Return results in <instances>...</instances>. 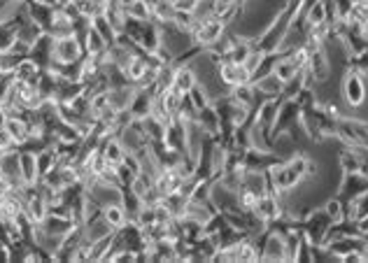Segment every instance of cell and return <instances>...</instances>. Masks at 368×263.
Here are the masks:
<instances>
[{"instance_id": "6da1fadb", "label": "cell", "mask_w": 368, "mask_h": 263, "mask_svg": "<svg viewBox=\"0 0 368 263\" xmlns=\"http://www.w3.org/2000/svg\"><path fill=\"white\" fill-rule=\"evenodd\" d=\"M52 56L54 63H77L79 58L84 56V45L77 35H66V38H54V47H52Z\"/></svg>"}, {"instance_id": "7a4b0ae2", "label": "cell", "mask_w": 368, "mask_h": 263, "mask_svg": "<svg viewBox=\"0 0 368 263\" xmlns=\"http://www.w3.org/2000/svg\"><path fill=\"white\" fill-rule=\"evenodd\" d=\"M343 96L350 107H359L366 100V82L357 68H350L343 79Z\"/></svg>"}, {"instance_id": "3957f363", "label": "cell", "mask_w": 368, "mask_h": 263, "mask_svg": "<svg viewBox=\"0 0 368 263\" xmlns=\"http://www.w3.org/2000/svg\"><path fill=\"white\" fill-rule=\"evenodd\" d=\"M217 75L222 79V84L229 86V89H236V86L252 82V72L245 68L243 63H233V61L217 63Z\"/></svg>"}, {"instance_id": "277c9868", "label": "cell", "mask_w": 368, "mask_h": 263, "mask_svg": "<svg viewBox=\"0 0 368 263\" xmlns=\"http://www.w3.org/2000/svg\"><path fill=\"white\" fill-rule=\"evenodd\" d=\"M252 212H254L264 224H273V222H278V219H282V208H280L278 196L273 191H266L264 196H259L257 208Z\"/></svg>"}, {"instance_id": "5b68a950", "label": "cell", "mask_w": 368, "mask_h": 263, "mask_svg": "<svg viewBox=\"0 0 368 263\" xmlns=\"http://www.w3.org/2000/svg\"><path fill=\"white\" fill-rule=\"evenodd\" d=\"M19 173L24 184H35L40 182V173H38V154L28 149H19Z\"/></svg>"}, {"instance_id": "8992f818", "label": "cell", "mask_w": 368, "mask_h": 263, "mask_svg": "<svg viewBox=\"0 0 368 263\" xmlns=\"http://www.w3.org/2000/svg\"><path fill=\"white\" fill-rule=\"evenodd\" d=\"M100 215H103L105 224L110 226L112 231L124 229V226L128 224V212H126L124 203H121V201H117V203H107V205L100 208Z\"/></svg>"}, {"instance_id": "52a82bcc", "label": "cell", "mask_w": 368, "mask_h": 263, "mask_svg": "<svg viewBox=\"0 0 368 263\" xmlns=\"http://www.w3.org/2000/svg\"><path fill=\"white\" fill-rule=\"evenodd\" d=\"M40 72H42V68H40L38 63L33 61L31 56L21 58V61H19V63L12 68V75H14V79H19V82H31V84H38Z\"/></svg>"}, {"instance_id": "ba28073f", "label": "cell", "mask_w": 368, "mask_h": 263, "mask_svg": "<svg viewBox=\"0 0 368 263\" xmlns=\"http://www.w3.org/2000/svg\"><path fill=\"white\" fill-rule=\"evenodd\" d=\"M196 75H193V70L189 68V65H175V75H172V89H175L177 93H182V96H186L193 86H196Z\"/></svg>"}, {"instance_id": "9c48e42d", "label": "cell", "mask_w": 368, "mask_h": 263, "mask_svg": "<svg viewBox=\"0 0 368 263\" xmlns=\"http://www.w3.org/2000/svg\"><path fill=\"white\" fill-rule=\"evenodd\" d=\"M324 212H327L329 219L334 224L345 222V201L343 198H331L327 205H324Z\"/></svg>"}, {"instance_id": "30bf717a", "label": "cell", "mask_w": 368, "mask_h": 263, "mask_svg": "<svg viewBox=\"0 0 368 263\" xmlns=\"http://www.w3.org/2000/svg\"><path fill=\"white\" fill-rule=\"evenodd\" d=\"M200 0H172L175 12H186V14H196L198 12Z\"/></svg>"}, {"instance_id": "8fae6325", "label": "cell", "mask_w": 368, "mask_h": 263, "mask_svg": "<svg viewBox=\"0 0 368 263\" xmlns=\"http://www.w3.org/2000/svg\"><path fill=\"white\" fill-rule=\"evenodd\" d=\"M214 3H217V12H214V14H222L224 10H229V7L243 5V0H214Z\"/></svg>"}, {"instance_id": "7c38bea8", "label": "cell", "mask_w": 368, "mask_h": 263, "mask_svg": "<svg viewBox=\"0 0 368 263\" xmlns=\"http://www.w3.org/2000/svg\"><path fill=\"white\" fill-rule=\"evenodd\" d=\"M357 226H359V231H362V236H364V233H368V215H364L362 219H359Z\"/></svg>"}]
</instances>
